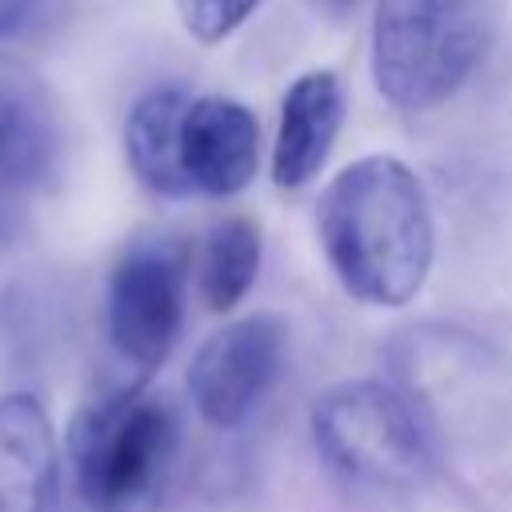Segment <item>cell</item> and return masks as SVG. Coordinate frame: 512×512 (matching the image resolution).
I'll list each match as a JSON object with an SVG mask.
<instances>
[{"label": "cell", "instance_id": "obj_9", "mask_svg": "<svg viewBox=\"0 0 512 512\" xmlns=\"http://www.w3.org/2000/svg\"><path fill=\"white\" fill-rule=\"evenodd\" d=\"M0 512H60V452L32 392L0 396Z\"/></svg>", "mask_w": 512, "mask_h": 512}, {"label": "cell", "instance_id": "obj_5", "mask_svg": "<svg viewBox=\"0 0 512 512\" xmlns=\"http://www.w3.org/2000/svg\"><path fill=\"white\" fill-rule=\"evenodd\" d=\"M184 268L188 256L176 240H136L108 276L104 328L116 356L148 376L160 368L180 336L184 320Z\"/></svg>", "mask_w": 512, "mask_h": 512}, {"label": "cell", "instance_id": "obj_3", "mask_svg": "<svg viewBox=\"0 0 512 512\" xmlns=\"http://www.w3.org/2000/svg\"><path fill=\"white\" fill-rule=\"evenodd\" d=\"M64 448L88 512H132L160 492L172 468L176 416L140 384H120L72 416Z\"/></svg>", "mask_w": 512, "mask_h": 512}, {"label": "cell", "instance_id": "obj_13", "mask_svg": "<svg viewBox=\"0 0 512 512\" xmlns=\"http://www.w3.org/2000/svg\"><path fill=\"white\" fill-rule=\"evenodd\" d=\"M260 0H176V12H180V24L204 40V44H216L224 40L232 28L244 24V16L256 8Z\"/></svg>", "mask_w": 512, "mask_h": 512}, {"label": "cell", "instance_id": "obj_4", "mask_svg": "<svg viewBox=\"0 0 512 512\" xmlns=\"http://www.w3.org/2000/svg\"><path fill=\"white\" fill-rule=\"evenodd\" d=\"M312 440L332 472L368 488H416L436 472V436L420 404L384 380H348L312 408Z\"/></svg>", "mask_w": 512, "mask_h": 512}, {"label": "cell", "instance_id": "obj_11", "mask_svg": "<svg viewBox=\"0 0 512 512\" xmlns=\"http://www.w3.org/2000/svg\"><path fill=\"white\" fill-rule=\"evenodd\" d=\"M192 96L176 84L148 88L128 120H124V152L132 176L156 192V196H188L192 180L184 172V152H180V128Z\"/></svg>", "mask_w": 512, "mask_h": 512}, {"label": "cell", "instance_id": "obj_10", "mask_svg": "<svg viewBox=\"0 0 512 512\" xmlns=\"http://www.w3.org/2000/svg\"><path fill=\"white\" fill-rule=\"evenodd\" d=\"M344 120V88L332 72H304L280 104V132L272 148V180L280 188L308 184L332 152Z\"/></svg>", "mask_w": 512, "mask_h": 512}, {"label": "cell", "instance_id": "obj_6", "mask_svg": "<svg viewBox=\"0 0 512 512\" xmlns=\"http://www.w3.org/2000/svg\"><path fill=\"white\" fill-rule=\"evenodd\" d=\"M288 332L276 316H244L208 336L188 368V392L216 428H240L284 372Z\"/></svg>", "mask_w": 512, "mask_h": 512}, {"label": "cell", "instance_id": "obj_8", "mask_svg": "<svg viewBox=\"0 0 512 512\" xmlns=\"http://www.w3.org/2000/svg\"><path fill=\"white\" fill-rule=\"evenodd\" d=\"M180 152L192 192L232 196L256 176L260 124L244 104L228 96H196L184 112Z\"/></svg>", "mask_w": 512, "mask_h": 512}, {"label": "cell", "instance_id": "obj_2", "mask_svg": "<svg viewBox=\"0 0 512 512\" xmlns=\"http://www.w3.org/2000/svg\"><path fill=\"white\" fill-rule=\"evenodd\" d=\"M504 0H380L372 20V76L388 104L424 112L444 104L484 60Z\"/></svg>", "mask_w": 512, "mask_h": 512}, {"label": "cell", "instance_id": "obj_15", "mask_svg": "<svg viewBox=\"0 0 512 512\" xmlns=\"http://www.w3.org/2000/svg\"><path fill=\"white\" fill-rule=\"evenodd\" d=\"M316 12H324V16H348L360 0H308Z\"/></svg>", "mask_w": 512, "mask_h": 512}, {"label": "cell", "instance_id": "obj_14", "mask_svg": "<svg viewBox=\"0 0 512 512\" xmlns=\"http://www.w3.org/2000/svg\"><path fill=\"white\" fill-rule=\"evenodd\" d=\"M64 0H0V48L32 40L60 16Z\"/></svg>", "mask_w": 512, "mask_h": 512}, {"label": "cell", "instance_id": "obj_12", "mask_svg": "<svg viewBox=\"0 0 512 512\" xmlns=\"http://www.w3.org/2000/svg\"><path fill=\"white\" fill-rule=\"evenodd\" d=\"M260 268V232L248 216H228L220 220L200 252V292L208 308L228 312L244 300Z\"/></svg>", "mask_w": 512, "mask_h": 512}, {"label": "cell", "instance_id": "obj_7", "mask_svg": "<svg viewBox=\"0 0 512 512\" xmlns=\"http://www.w3.org/2000/svg\"><path fill=\"white\" fill-rule=\"evenodd\" d=\"M60 156L64 136L48 88L0 48V224L24 208L28 196L48 188L60 172Z\"/></svg>", "mask_w": 512, "mask_h": 512}, {"label": "cell", "instance_id": "obj_1", "mask_svg": "<svg viewBox=\"0 0 512 512\" xmlns=\"http://www.w3.org/2000/svg\"><path fill=\"white\" fill-rule=\"evenodd\" d=\"M316 228L324 256L360 304H408L432 268V212L424 184L396 156H364L332 176Z\"/></svg>", "mask_w": 512, "mask_h": 512}]
</instances>
